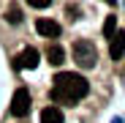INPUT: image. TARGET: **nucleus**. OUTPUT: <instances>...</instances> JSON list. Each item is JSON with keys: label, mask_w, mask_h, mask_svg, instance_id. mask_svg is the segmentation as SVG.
Segmentation results:
<instances>
[{"label": "nucleus", "mask_w": 125, "mask_h": 123, "mask_svg": "<svg viewBox=\"0 0 125 123\" xmlns=\"http://www.w3.org/2000/svg\"><path fill=\"white\" fill-rule=\"evenodd\" d=\"M52 82H54L52 85V101H57V104H76L79 98H84L90 93V82L82 74H73V71H62Z\"/></svg>", "instance_id": "f257e3e1"}, {"label": "nucleus", "mask_w": 125, "mask_h": 123, "mask_svg": "<svg viewBox=\"0 0 125 123\" xmlns=\"http://www.w3.org/2000/svg\"><path fill=\"white\" fill-rule=\"evenodd\" d=\"M73 60H76V66H82V68H93V66L98 63V49H95V44L87 41V38L76 41V44H73Z\"/></svg>", "instance_id": "f03ea898"}, {"label": "nucleus", "mask_w": 125, "mask_h": 123, "mask_svg": "<svg viewBox=\"0 0 125 123\" xmlns=\"http://www.w3.org/2000/svg\"><path fill=\"white\" fill-rule=\"evenodd\" d=\"M30 112V90L27 88H19L11 98V115L14 118H25Z\"/></svg>", "instance_id": "7ed1b4c3"}, {"label": "nucleus", "mask_w": 125, "mask_h": 123, "mask_svg": "<svg viewBox=\"0 0 125 123\" xmlns=\"http://www.w3.org/2000/svg\"><path fill=\"white\" fill-rule=\"evenodd\" d=\"M38 60H41L38 49L35 47H27V49H22V55L16 57V68H35Z\"/></svg>", "instance_id": "20e7f679"}, {"label": "nucleus", "mask_w": 125, "mask_h": 123, "mask_svg": "<svg viewBox=\"0 0 125 123\" xmlns=\"http://www.w3.org/2000/svg\"><path fill=\"white\" fill-rule=\"evenodd\" d=\"M35 30H38L41 36H46V38H57L62 27L54 22V19H38V22H35Z\"/></svg>", "instance_id": "39448f33"}, {"label": "nucleus", "mask_w": 125, "mask_h": 123, "mask_svg": "<svg viewBox=\"0 0 125 123\" xmlns=\"http://www.w3.org/2000/svg\"><path fill=\"white\" fill-rule=\"evenodd\" d=\"M122 52H125V30H117V33L112 36V44H109V55H112L114 60H120V57H122Z\"/></svg>", "instance_id": "423d86ee"}, {"label": "nucleus", "mask_w": 125, "mask_h": 123, "mask_svg": "<svg viewBox=\"0 0 125 123\" xmlns=\"http://www.w3.org/2000/svg\"><path fill=\"white\" fill-rule=\"evenodd\" d=\"M41 123H62V109L60 107H44L41 109Z\"/></svg>", "instance_id": "0eeeda50"}, {"label": "nucleus", "mask_w": 125, "mask_h": 123, "mask_svg": "<svg viewBox=\"0 0 125 123\" xmlns=\"http://www.w3.org/2000/svg\"><path fill=\"white\" fill-rule=\"evenodd\" d=\"M46 60H49L52 66L65 63V49H62L60 44H49V49H46Z\"/></svg>", "instance_id": "6e6552de"}, {"label": "nucleus", "mask_w": 125, "mask_h": 123, "mask_svg": "<svg viewBox=\"0 0 125 123\" xmlns=\"http://www.w3.org/2000/svg\"><path fill=\"white\" fill-rule=\"evenodd\" d=\"M114 33H117V16L112 14V16H106V22H103V36L112 38Z\"/></svg>", "instance_id": "1a4fd4ad"}, {"label": "nucleus", "mask_w": 125, "mask_h": 123, "mask_svg": "<svg viewBox=\"0 0 125 123\" xmlns=\"http://www.w3.org/2000/svg\"><path fill=\"white\" fill-rule=\"evenodd\" d=\"M6 19H8L11 25H16V22H22V11H19L16 6H11V8L6 11Z\"/></svg>", "instance_id": "9d476101"}, {"label": "nucleus", "mask_w": 125, "mask_h": 123, "mask_svg": "<svg viewBox=\"0 0 125 123\" xmlns=\"http://www.w3.org/2000/svg\"><path fill=\"white\" fill-rule=\"evenodd\" d=\"M27 3L33 8H46V6H52V0H27Z\"/></svg>", "instance_id": "9b49d317"}, {"label": "nucleus", "mask_w": 125, "mask_h": 123, "mask_svg": "<svg viewBox=\"0 0 125 123\" xmlns=\"http://www.w3.org/2000/svg\"><path fill=\"white\" fill-rule=\"evenodd\" d=\"M112 123H122V120H120V118H114V120H112Z\"/></svg>", "instance_id": "f8f14e48"}]
</instances>
